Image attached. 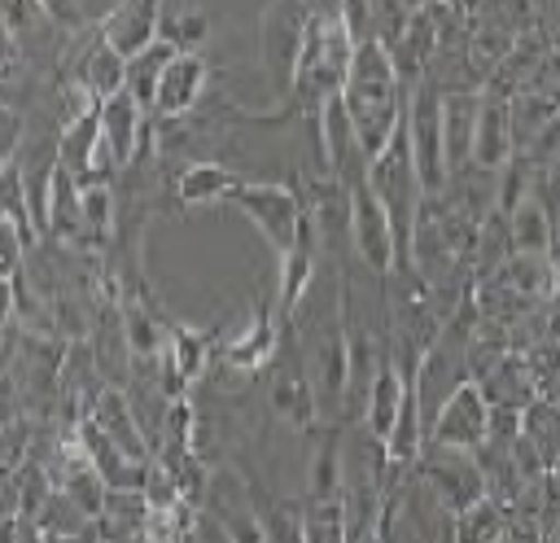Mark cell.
Segmentation results:
<instances>
[{"label": "cell", "instance_id": "4", "mask_svg": "<svg viewBox=\"0 0 560 543\" xmlns=\"http://www.w3.org/2000/svg\"><path fill=\"white\" fill-rule=\"evenodd\" d=\"M368 180H372L376 197L385 201V210L394 219V232H398V245L407 254L411 250L416 219H420V206H424V180H420V166H416V153H411L407 114H402L398 131L389 136V145L368 162Z\"/></svg>", "mask_w": 560, "mask_h": 543}, {"label": "cell", "instance_id": "28", "mask_svg": "<svg viewBox=\"0 0 560 543\" xmlns=\"http://www.w3.org/2000/svg\"><path fill=\"white\" fill-rule=\"evenodd\" d=\"M508 530H512V508L490 490L455 517V539H508Z\"/></svg>", "mask_w": 560, "mask_h": 543}, {"label": "cell", "instance_id": "20", "mask_svg": "<svg viewBox=\"0 0 560 543\" xmlns=\"http://www.w3.org/2000/svg\"><path fill=\"white\" fill-rule=\"evenodd\" d=\"M96 153H101V105L61 123V140H57V162L61 171H70L74 180H96ZM105 180V175H101Z\"/></svg>", "mask_w": 560, "mask_h": 543}, {"label": "cell", "instance_id": "18", "mask_svg": "<svg viewBox=\"0 0 560 543\" xmlns=\"http://www.w3.org/2000/svg\"><path fill=\"white\" fill-rule=\"evenodd\" d=\"M402 394H407V372H402L398 355L389 350V355H385V363L376 368L372 385H368V398H363V416H359V420H363L372 434H381L385 442H389V434H394V420H398Z\"/></svg>", "mask_w": 560, "mask_h": 543}, {"label": "cell", "instance_id": "14", "mask_svg": "<svg viewBox=\"0 0 560 543\" xmlns=\"http://www.w3.org/2000/svg\"><path fill=\"white\" fill-rule=\"evenodd\" d=\"M245 175H236L228 162L219 158H192L175 171V206L179 210H197V206H223L232 197V188Z\"/></svg>", "mask_w": 560, "mask_h": 543}, {"label": "cell", "instance_id": "22", "mask_svg": "<svg viewBox=\"0 0 560 543\" xmlns=\"http://www.w3.org/2000/svg\"><path fill=\"white\" fill-rule=\"evenodd\" d=\"M508 109H512V131H516V153H525L538 136H542V127L560 114V96L551 92V88H542L538 79H529V83H521L512 96H508Z\"/></svg>", "mask_w": 560, "mask_h": 543}, {"label": "cell", "instance_id": "36", "mask_svg": "<svg viewBox=\"0 0 560 543\" xmlns=\"http://www.w3.org/2000/svg\"><path fill=\"white\" fill-rule=\"evenodd\" d=\"M547 539H560V508H556V517H551V530H547Z\"/></svg>", "mask_w": 560, "mask_h": 543}, {"label": "cell", "instance_id": "11", "mask_svg": "<svg viewBox=\"0 0 560 543\" xmlns=\"http://www.w3.org/2000/svg\"><path fill=\"white\" fill-rule=\"evenodd\" d=\"M490 420H494V403L486 398L481 381L468 377L459 381L442 403L438 412L429 416V438L433 442H446V447H464V451H477L490 434Z\"/></svg>", "mask_w": 560, "mask_h": 543}, {"label": "cell", "instance_id": "2", "mask_svg": "<svg viewBox=\"0 0 560 543\" xmlns=\"http://www.w3.org/2000/svg\"><path fill=\"white\" fill-rule=\"evenodd\" d=\"M315 9H319L315 0H267L262 4V13H258V70H262L271 105L267 109H232V118H241V123L298 118L293 79H298V61H302V44H306V26H311Z\"/></svg>", "mask_w": 560, "mask_h": 543}, {"label": "cell", "instance_id": "37", "mask_svg": "<svg viewBox=\"0 0 560 543\" xmlns=\"http://www.w3.org/2000/svg\"><path fill=\"white\" fill-rule=\"evenodd\" d=\"M547 477H551V482H556V486H560V455H556V464H551V469H547Z\"/></svg>", "mask_w": 560, "mask_h": 543}, {"label": "cell", "instance_id": "33", "mask_svg": "<svg viewBox=\"0 0 560 543\" xmlns=\"http://www.w3.org/2000/svg\"><path fill=\"white\" fill-rule=\"evenodd\" d=\"M534 79H538L542 88H551V92L560 96V48H556V44L547 48V57H542V66L534 70Z\"/></svg>", "mask_w": 560, "mask_h": 543}, {"label": "cell", "instance_id": "10", "mask_svg": "<svg viewBox=\"0 0 560 543\" xmlns=\"http://www.w3.org/2000/svg\"><path fill=\"white\" fill-rule=\"evenodd\" d=\"M280 337H284V324H280V311H276V293H262V298L254 302V311L245 315V324H232V328L223 333L214 363L258 377V372L276 359Z\"/></svg>", "mask_w": 560, "mask_h": 543}, {"label": "cell", "instance_id": "40", "mask_svg": "<svg viewBox=\"0 0 560 543\" xmlns=\"http://www.w3.org/2000/svg\"><path fill=\"white\" fill-rule=\"evenodd\" d=\"M556 236H560V210H556Z\"/></svg>", "mask_w": 560, "mask_h": 543}, {"label": "cell", "instance_id": "1", "mask_svg": "<svg viewBox=\"0 0 560 543\" xmlns=\"http://www.w3.org/2000/svg\"><path fill=\"white\" fill-rule=\"evenodd\" d=\"M341 101L350 109V123H354V136H359L363 153L376 158L389 145V136L398 131L402 114H407V83H402L398 66H394V57L381 39H359L346 88H341Z\"/></svg>", "mask_w": 560, "mask_h": 543}, {"label": "cell", "instance_id": "32", "mask_svg": "<svg viewBox=\"0 0 560 543\" xmlns=\"http://www.w3.org/2000/svg\"><path fill=\"white\" fill-rule=\"evenodd\" d=\"M48 9H52V18L57 22H66L70 31H83L92 18H88V9H83V0H44Z\"/></svg>", "mask_w": 560, "mask_h": 543}, {"label": "cell", "instance_id": "6", "mask_svg": "<svg viewBox=\"0 0 560 543\" xmlns=\"http://www.w3.org/2000/svg\"><path fill=\"white\" fill-rule=\"evenodd\" d=\"M346 193H350V245H354V258L363 267H372L376 276H389V267L402 258V245H398V232H394V219L385 210V201L376 197L372 180H368V162H359L350 175H341Z\"/></svg>", "mask_w": 560, "mask_h": 543}, {"label": "cell", "instance_id": "30", "mask_svg": "<svg viewBox=\"0 0 560 543\" xmlns=\"http://www.w3.org/2000/svg\"><path fill=\"white\" fill-rule=\"evenodd\" d=\"M158 35H166V39H175L179 48H197V44H206V35H210V13L206 9H179V13H162V26H158Z\"/></svg>", "mask_w": 560, "mask_h": 543}, {"label": "cell", "instance_id": "13", "mask_svg": "<svg viewBox=\"0 0 560 543\" xmlns=\"http://www.w3.org/2000/svg\"><path fill=\"white\" fill-rule=\"evenodd\" d=\"M516 158V131H512V109L508 96L481 88V105H477V131H472V166L499 171Z\"/></svg>", "mask_w": 560, "mask_h": 543}, {"label": "cell", "instance_id": "42", "mask_svg": "<svg viewBox=\"0 0 560 543\" xmlns=\"http://www.w3.org/2000/svg\"><path fill=\"white\" fill-rule=\"evenodd\" d=\"M315 4H324V0H315Z\"/></svg>", "mask_w": 560, "mask_h": 543}, {"label": "cell", "instance_id": "39", "mask_svg": "<svg viewBox=\"0 0 560 543\" xmlns=\"http://www.w3.org/2000/svg\"><path fill=\"white\" fill-rule=\"evenodd\" d=\"M547 39H551V44H556V48H560V26H556V31H551V35H547Z\"/></svg>", "mask_w": 560, "mask_h": 543}, {"label": "cell", "instance_id": "34", "mask_svg": "<svg viewBox=\"0 0 560 543\" xmlns=\"http://www.w3.org/2000/svg\"><path fill=\"white\" fill-rule=\"evenodd\" d=\"M542 394H547V398H556V403H560V372H556V377H551V381H547V385H542Z\"/></svg>", "mask_w": 560, "mask_h": 543}, {"label": "cell", "instance_id": "16", "mask_svg": "<svg viewBox=\"0 0 560 543\" xmlns=\"http://www.w3.org/2000/svg\"><path fill=\"white\" fill-rule=\"evenodd\" d=\"M162 13H166V0H118V4L101 18V31H105L109 44H118V48L131 57V53H140L149 39H158Z\"/></svg>", "mask_w": 560, "mask_h": 543}, {"label": "cell", "instance_id": "26", "mask_svg": "<svg viewBox=\"0 0 560 543\" xmlns=\"http://www.w3.org/2000/svg\"><path fill=\"white\" fill-rule=\"evenodd\" d=\"M39 530L44 539H96V517H88L61 486L48 495V504L39 508Z\"/></svg>", "mask_w": 560, "mask_h": 543}, {"label": "cell", "instance_id": "38", "mask_svg": "<svg viewBox=\"0 0 560 543\" xmlns=\"http://www.w3.org/2000/svg\"><path fill=\"white\" fill-rule=\"evenodd\" d=\"M429 4H468V0H429Z\"/></svg>", "mask_w": 560, "mask_h": 543}, {"label": "cell", "instance_id": "5", "mask_svg": "<svg viewBox=\"0 0 560 543\" xmlns=\"http://www.w3.org/2000/svg\"><path fill=\"white\" fill-rule=\"evenodd\" d=\"M232 210H241L258 236L271 245V254H289V245L298 241L302 232V219H306V197L298 188V180H241L228 197Z\"/></svg>", "mask_w": 560, "mask_h": 543}, {"label": "cell", "instance_id": "19", "mask_svg": "<svg viewBox=\"0 0 560 543\" xmlns=\"http://www.w3.org/2000/svg\"><path fill=\"white\" fill-rule=\"evenodd\" d=\"M433 53H438V13H433V4H424L420 13H411V18H407L402 35L389 44V57H394V66H398L402 83L411 88V83L429 70Z\"/></svg>", "mask_w": 560, "mask_h": 543}, {"label": "cell", "instance_id": "24", "mask_svg": "<svg viewBox=\"0 0 560 543\" xmlns=\"http://www.w3.org/2000/svg\"><path fill=\"white\" fill-rule=\"evenodd\" d=\"M175 53H179V44H175V39H166V35H158V39H149L140 53H131V57H127V92H131L144 109H153L158 83H162L166 66L175 61Z\"/></svg>", "mask_w": 560, "mask_h": 543}, {"label": "cell", "instance_id": "25", "mask_svg": "<svg viewBox=\"0 0 560 543\" xmlns=\"http://www.w3.org/2000/svg\"><path fill=\"white\" fill-rule=\"evenodd\" d=\"M149 525V495L109 486V499L96 517V539H144Z\"/></svg>", "mask_w": 560, "mask_h": 543}, {"label": "cell", "instance_id": "35", "mask_svg": "<svg viewBox=\"0 0 560 543\" xmlns=\"http://www.w3.org/2000/svg\"><path fill=\"white\" fill-rule=\"evenodd\" d=\"M398 4H402V9H407V13H420V9H424V4H429V0H398Z\"/></svg>", "mask_w": 560, "mask_h": 543}, {"label": "cell", "instance_id": "31", "mask_svg": "<svg viewBox=\"0 0 560 543\" xmlns=\"http://www.w3.org/2000/svg\"><path fill=\"white\" fill-rule=\"evenodd\" d=\"M525 153H529L534 162H560V114H556V118L542 127V136H538V140H534Z\"/></svg>", "mask_w": 560, "mask_h": 543}, {"label": "cell", "instance_id": "12", "mask_svg": "<svg viewBox=\"0 0 560 543\" xmlns=\"http://www.w3.org/2000/svg\"><path fill=\"white\" fill-rule=\"evenodd\" d=\"M210 79H214V66L206 53L197 48H179L175 61L166 66L162 83H158V96H153V118H184L192 109L206 105L210 96Z\"/></svg>", "mask_w": 560, "mask_h": 543}, {"label": "cell", "instance_id": "23", "mask_svg": "<svg viewBox=\"0 0 560 543\" xmlns=\"http://www.w3.org/2000/svg\"><path fill=\"white\" fill-rule=\"evenodd\" d=\"M508 228H512V245L521 254H547L556 245V210L538 197V188H529L508 210Z\"/></svg>", "mask_w": 560, "mask_h": 543}, {"label": "cell", "instance_id": "3", "mask_svg": "<svg viewBox=\"0 0 560 543\" xmlns=\"http://www.w3.org/2000/svg\"><path fill=\"white\" fill-rule=\"evenodd\" d=\"M354 48H359V39H354L350 22L341 18V9L337 4H319L311 13L302 61H298V79H293V109H298V118L315 114L328 96H337L346 88Z\"/></svg>", "mask_w": 560, "mask_h": 543}, {"label": "cell", "instance_id": "21", "mask_svg": "<svg viewBox=\"0 0 560 543\" xmlns=\"http://www.w3.org/2000/svg\"><path fill=\"white\" fill-rule=\"evenodd\" d=\"M547 48H551V39L534 26V31H525L499 61H494V70L486 74V88L490 92H499V96H512L521 83H529L534 79V70L542 66V57H547Z\"/></svg>", "mask_w": 560, "mask_h": 543}, {"label": "cell", "instance_id": "17", "mask_svg": "<svg viewBox=\"0 0 560 543\" xmlns=\"http://www.w3.org/2000/svg\"><path fill=\"white\" fill-rule=\"evenodd\" d=\"M481 390H486V398L494 403V407H516V412H525L538 394H542V385H538V377H534V368H529V359L521 355V350H508L499 363H490L481 377Z\"/></svg>", "mask_w": 560, "mask_h": 543}, {"label": "cell", "instance_id": "15", "mask_svg": "<svg viewBox=\"0 0 560 543\" xmlns=\"http://www.w3.org/2000/svg\"><path fill=\"white\" fill-rule=\"evenodd\" d=\"M477 105H481V88H451L442 96V145H446V171L451 175L472 166Z\"/></svg>", "mask_w": 560, "mask_h": 543}, {"label": "cell", "instance_id": "27", "mask_svg": "<svg viewBox=\"0 0 560 543\" xmlns=\"http://www.w3.org/2000/svg\"><path fill=\"white\" fill-rule=\"evenodd\" d=\"M521 434L534 442V451L542 455V464L551 469L556 455H560V403L538 394L525 412H521Z\"/></svg>", "mask_w": 560, "mask_h": 543}, {"label": "cell", "instance_id": "7", "mask_svg": "<svg viewBox=\"0 0 560 543\" xmlns=\"http://www.w3.org/2000/svg\"><path fill=\"white\" fill-rule=\"evenodd\" d=\"M416 473L433 486V495L459 517L464 508H472L490 486H486V469L477 460V451L464 447H446V442H424L416 455Z\"/></svg>", "mask_w": 560, "mask_h": 543}, {"label": "cell", "instance_id": "29", "mask_svg": "<svg viewBox=\"0 0 560 543\" xmlns=\"http://www.w3.org/2000/svg\"><path fill=\"white\" fill-rule=\"evenodd\" d=\"M302 539L311 543H341L346 539V499H302Z\"/></svg>", "mask_w": 560, "mask_h": 543}, {"label": "cell", "instance_id": "9", "mask_svg": "<svg viewBox=\"0 0 560 543\" xmlns=\"http://www.w3.org/2000/svg\"><path fill=\"white\" fill-rule=\"evenodd\" d=\"M149 123L153 114L122 88L118 96L101 101V153H96V175L105 180H118V171H127L140 149H144V136H149Z\"/></svg>", "mask_w": 560, "mask_h": 543}, {"label": "cell", "instance_id": "8", "mask_svg": "<svg viewBox=\"0 0 560 543\" xmlns=\"http://www.w3.org/2000/svg\"><path fill=\"white\" fill-rule=\"evenodd\" d=\"M442 88L433 79H416L407 88V136H411V153L424 180V197L438 193L451 171H446V145H442Z\"/></svg>", "mask_w": 560, "mask_h": 543}, {"label": "cell", "instance_id": "41", "mask_svg": "<svg viewBox=\"0 0 560 543\" xmlns=\"http://www.w3.org/2000/svg\"><path fill=\"white\" fill-rule=\"evenodd\" d=\"M324 4H337V0H324Z\"/></svg>", "mask_w": 560, "mask_h": 543}]
</instances>
